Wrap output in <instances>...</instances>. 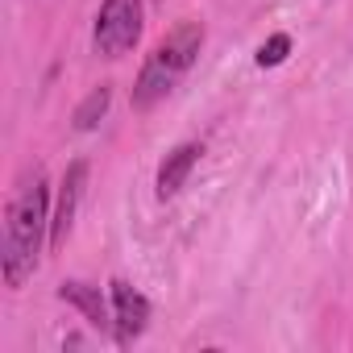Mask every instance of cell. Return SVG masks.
<instances>
[{
	"mask_svg": "<svg viewBox=\"0 0 353 353\" xmlns=\"http://www.w3.org/2000/svg\"><path fill=\"white\" fill-rule=\"evenodd\" d=\"M46 179L42 170L26 174L13 204H9V221H5V250H0V262H5V283L21 287L34 266H38V250H42V233H46Z\"/></svg>",
	"mask_w": 353,
	"mask_h": 353,
	"instance_id": "cell-1",
	"label": "cell"
},
{
	"mask_svg": "<svg viewBox=\"0 0 353 353\" xmlns=\"http://www.w3.org/2000/svg\"><path fill=\"white\" fill-rule=\"evenodd\" d=\"M96 50L104 59H121L141 42V0H104L96 17Z\"/></svg>",
	"mask_w": 353,
	"mask_h": 353,
	"instance_id": "cell-2",
	"label": "cell"
},
{
	"mask_svg": "<svg viewBox=\"0 0 353 353\" xmlns=\"http://www.w3.org/2000/svg\"><path fill=\"white\" fill-rule=\"evenodd\" d=\"M83 188H88V162L75 158L59 183V204H54V216H50V250L59 254L71 237V225H75V212H79V200H83Z\"/></svg>",
	"mask_w": 353,
	"mask_h": 353,
	"instance_id": "cell-3",
	"label": "cell"
},
{
	"mask_svg": "<svg viewBox=\"0 0 353 353\" xmlns=\"http://www.w3.org/2000/svg\"><path fill=\"white\" fill-rule=\"evenodd\" d=\"M112 287V320H117V341L121 345H129L133 336H141L145 332V324H150V299L137 291V287H129L125 279H112L108 283Z\"/></svg>",
	"mask_w": 353,
	"mask_h": 353,
	"instance_id": "cell-4",
	"label": "cell"
},
{
	"mask_svg": "<svg viewBox=\"0 0 353 353\" xmlns=\"http://www.w3.org/2000/svg\"><path fill=\"white\" fill-rule=\"evenodd\" d=\"M174 75H179V71H174L158 50L145 59V67H141V75H137V83H133V108H154L166 92H170V83H174Z\"/></svg>",
	"mask_w": 353,
	"mask_h": 353,
	"instance_id": "cell-5",
	"label": "cell"
},
{
	"mask_svg": "<svg viewBox=\"0 0 353 353\" xmlns=\"http://www.w3.org/2000/svg\"><path fill=\"white\" fill-rule=\"evenodd\" d=\"M200 145L196 141H183V145H174L166 158H162V166H158V196L162 200H170V196H179V188L188 183V174H192V166L200 162Z\"/></svg>",
	"mask_w": 353,
	"mask_h": 353,
	"instance_id": "cell-6",
	"label": "cell"
},
{
	"mask_svg": "<svg viewBox=\"0 0 353 353\" xmlns=\"http://www.w3.org/2000/svg\"><path fill=\"white\" fill-rule=\"evenodd\" d=\"M59 299L63 303H71V307H79L96 328H112L117 320L108 316V303H104V295H100V287H92V283H79V279H67L63 287H59Z\"/></svg>",
	"mask_w": 353,
	"mask_h": 353,
	"instance_id": "cell-7",
	"label": "cell"
},
{
	"mask_svg": "<svg viewBox=\"0 0 353 353\" xmlns=\"http://www.w3.org/2000/svg\"><path fill=\"white\" fill-rule=\"evenodd\" d=\"M200 46H204V26L188 21V26H179V30H174V34H166V42L158 46V54H162V59H166L174 71H188V67L196 63Z\"/></svg>",
	"mask_w": 353,
	"mask_h": 353,
	"instance_id": "cell-8",
	"label": "cell"
},
{
	"mask_svg": "<svg viewBox=\"0 0 353 353\" xmlns=\"http://www.w3.org/2000/svg\"><path fill=\"white\" fill-rule=\"evenodd\" d=\"M108 104H112V88H108V83L92 88V92H88V100H83V104L75 108V117H71V121H75V129H79V133H92V129L104 121Z\"/></svg>",
	"mask_w": 353,
	"mask_h": 353,
	"instance_id": "cell-9",
	"label": "cell"
},
{
	"mask_svg": "<svg viewBox=\"0 0 353 353\" xmlns=\"http://www.w3.org/2000/svg\"><path fill=\"white\" fill-rule=\"evenodd\" d=\"M287 54H291V38H287V34H274V38L262 42L258 67H279V63H287Z\"/></svg>",
	"mask_w": 353,
	"mask_h": 353,
	"instance_id": "cell-10",
	"label": "cell"
}]
</instances>
